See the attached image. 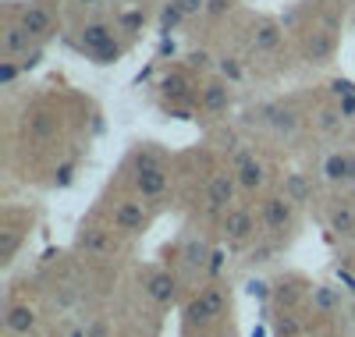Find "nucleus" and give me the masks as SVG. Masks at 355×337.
Listing matches in <instances>:
<instances>
[{"label":"nucleus","instance_id":"18","mask_svg":"<svg viewBox=\"0 0 355 337\" xmlns=\"http://www.w3.org/2000/svg\"><path fill=\"white\" fill-rule=\"evenodd\" d=\"M331 227L338 234H355V206L352 202H341L331 209Z\"/></svg>","mask_w":355,"mask_h":337},{"label":"nucleus","instance_id":"14","mask_svg":"<svg viewBox=\"0 0 355 337\" xmlns=\"http://www.w3.org/2000/svg\"><path fill=\"white\" fill-rule=\"evenodd\" d=\"M323 178L341 185V181H355V164H352V153H331L323 160Z\"/></svg>","mask_w":355,"mask_h":337},{"label":"nucleus","instance_id":"33","mask_svg":"<svg viewBox=\"0 0 355 337\" xmlns=\"http://www.w3.org/2000/svg\"><path fill=\"white\" fill-rule=\"evenodd\" d=\"M15 78H18V64H15V60H11V57H8V60H4V64H0V82H4V85H11Z\"/></svg>","mask_w":355,"mask_h":337},{"label":"nucleus","instance_id":"39","mask_svg":"<svg viewBox=\"0 0 355 337\" xmlns=\"http://www.w3.org/2000/svg\"><path fill=\"white\" fill-rule=\"evenodd\" d=\"M40 60H43V50H33V53H25V57H21V68L28 71V68H36Z\"/></svg>","mask_w":355,"mask_h":337},{"label":"nucleus","instance_id":"26","mask_svg":"<svg viewBox=\"0 0 355 337\" xmlns=\"http://www.w3.org/2000/svg\"><path fill=\"white\" fill-rule=\"evenodd\" d=\"M274 298H277L281 305H295V302L302 298V291L295 288V284H281V288H274Z\"/></svg>","mask_w":355,"mask_h":337},{"label":"nucleus","instance_id":"23","mask_svg":"<svg viewBox=\"0 0 355 337\" xmlns=\"http://www.w3.org/2000/svg\"><path fill=\"white\" fill-rule=\"evenodd\" d=\"M284 196H288L291 202H302V199L309 196V181H306L302 174H291L288 185H284Z\"/></svg>","mask_w":355,"mask_h":337},{"label":"nucleus","instance_id":"28","mask_svg":"<svg viewBox=\"0 0 355 337\" xmlns=\"http://www.w3.org/2000/svg\"><path fill=\"white\" fill-rule=\"evenodd\" d=\"M142 25H146V15L142 11H125L121 15V28H125V33H139Z\"/></svg>","mask_w":355,"mask_h":337},{"label":"nucleus","instance_id":"20","mask_svg":"<svg viewBox=\"0 0 355 337\" xmlns=\"http://www.w3.org/2000/svg\"><path fill=\"white\" fill-rule=\"evenodd\" d=\"M160 89H164V96L167 100H185V103H192V93H189V78L185 75H167L164 82H160Z\"/></svg>","mask_w":355,"mask_h":337},{"label":"nucleus","instance_id":"25","mask_svg":"<svg viewBox=\"0 0 355 337\" xmlns=\"http://www.w3.org/2000/svg\"><path fill=\"white\" fill-rule=\"evenodd\" d=\"M171 4L182 11L185 18H199V15H206V0H171Z\"/></svg>","mask_w":355,"mask_h":337},{"label":"nucleus","instance_id":"27","mask_svg":"<svg viewBox=\"0 0 355 337\" xmlns=\"http://www.w3.org/2000/svg\"><path fill=\"white\" fill-rule=\"evenodd\" d=\"M341 110H320V121H316V125L323 128V132H334V128H341Z\"/></svg>","mask_w":355,"mask_h":337},{"label":"nucleus","instance_id":"34","mask_svg":"<svg viewBox=\"0 0 355 337\" xmlns=\"http://www.w3.org/2000/svg\"><path fill=\"white\" fill-rule=\"evenodd\" d=\"M220 71H224V78H231V82H239V78H242V68L234 64L231 57H224V60H220Z\"/></svg>","mask_w":355,"mask_h":337},{"label":"nucleus","instance_id":"35","mask_svg":"<svg viewBox=\"0 0 355 337\" xmlns=\"http://www.w3.org/2000/svg\"><path fill=\"white\" fill-rule=\"evenodd\" d=\"M117 57H121V46H117V43H114L110 50H103V53H96L93 60H96V64H114V60H117Z\"/></svg>","mask_w":355,"mask_h":337},{"label":"nucleus","instance_id":"3","mask_svg":"<svg viewBox=\"0 0 355 337\" xmlns=\"http://www.w3.org/2000/svg\"><path fill=\"white\" fill-rule=\"evenodd\" d=\"M256 234V217L245 209V206H234L224 213V238L239 249V245H245L249 238Z\"/></svg>","mask_w":355,"mask_h":337},{"label":"nucleus","instance_id":"10","mask_svg":"<svg viewBox=\"0 0 355 337\" xmlns=\"http://www.w3.org/2000/svg\"><path fill=\"white\" fill-rule=\"evenodd\" d=\"M146 295H150L157 305H171L178 298V281L171 277L167 270H157V273L146 277Z\"/></svg>","mask_w":355,"mask_h":337},{"label":"nucleus","instance_id":"29","mask_svg":"<svg viewBox=\"0 0 355 337\" xmlns=\"http://www.w3.org/2000/svg\"><path fill=\"white\" fill-rule=\"evenodd\" d=\"M231 4H234V0H206V18H224L227 11H231Z\"/></svg>","mask_w":355,"mask_h":337},{"label":"nucleus","instance_id":"1","mask_svg":"<svg viewBox=\"0 0 355 337\" xmlns=\"http://www.w3.org/2000/svg\"><path fill=\"white\" fill-rule=\"evenodd\" d=\"M224 305H227V298H224V291L217 288V284H210V288H202L189 305H185V320L189 323H210V320H217V316H224Z\"/></svg>","mask_w":355,"mask_h":337},{"label":"nucleus","instance_id":"5","mask_svg":"<svg viewBox=\"0 0 355 337\" xmlns=\"http://www.w3.org/2000/svg\"><path fill=\"white\" fill-rule=\"evenodd\" d=\"M78 46H82L89 57L110 50V46H114V25H107V21H89V25H82V28H78Z\"/></svg>","mask_w":355,"mask_h":337},{"label":"nucleus","instance_id":"11","mask_svg":"<svg viewBox=\"0 0 355 337\" xmlns=\"http://www.w3.org/2000/svg\"><path fill=\"white\" fill-rule=\"evenodd\" d=\"M331 57H334V33L316 28V33L306 40V60L309 64H327Z\"/></svg>","mask_w":355,"mask_h":337},{"label":"nucleus","instance_id":"21","mask_svg":"<svg viewBox=\"0 0 355 337\" xmlns=\"http://www.w3.org/2000/svg\"><path fill=\"white\" fill-rule=\"evenodd\" d=\"M313 305H316L320 313H331V309H338V291H334V288H327V284L313 288Z\"/></svg>","mask_w":355,"mask_h":337},{"label":"nucleus","instance_id":"32","mask_svg":"<svg viewBox=\"0 0 355 337\" xmlns=\"http://www.w3.org/2000/svg\"><path fill=\"white\" fill-rule=\"evenodd\" d=\"M71 181H75V164H61V167H57V185L68 189Z\"/></svg>","mask_w":355,"mask_h":337},{"label":"nucleus","instance_id":"17","mask_svg":"<svg viewBox=\"0 0 355 337\" xmlns=\"http://www.w3.org/2000/svg\"><path fill=\"white\" fill-rule=\"evenodd\" d=\"M263 114H266V125H270L274 132H288L291 135L295 128H299V117H295L288 107H266Z\"/></svg>","mask_w":355,"mask_h":337},{"label":"nucleus","instance_id":"4","mask_svg":"<svg viewBox=\"0 0 355 337\" xmlns=\"http://www.w3.org/2000/svg\"><path fill=\"white\" fill-rule=\"evenodd\" d=\"M18 25H21L33 40H46V36H53V15H50L46 4H25L21 15H18Z\"/></svg>","mask_w":355,"mask_h":337},{"label":"nucleus","instance_id":"9","mask_svg":"<svg viewBox=\"0 0 355 337\" xmlns=\"http://www.w3.org/2000/svg\"><path fill=\"white\" fill-rule=\"evenodd\" d=\"M135 189H139L146 199L164 196V192H167V171H164V164H157V167H139V171H135Z\"/></svg>","mask_w":355,"mask_h":337},{"label":"nucleus","instance_id":"2","mask_svg":"<svg viewBox=\"0 0 355 337\" xmlns=\"http://www.w3.org/2000/svg\"><path fill=\"white\" fill-rule=\"evenodd\" d=\"M234 189H239V178H234V171L214 174L210 189H206V217H220V213H227V202L234 199Z\"/></svg>","mask_w":355,"mask_h":337},{"label":"nucleus","instance_id":"22","mask_svg":"<svg viewBox=\"0 0 355 337\" xmlns=\"http://www.w3.org/2000/svg\"><path fill=\"white\" fill-rule=\"evenodd\" d=\"M182 21H189V18H185V15H182V11H178V8L171 4V0H167L164 11H160V33H164V36H171L174 28L182 25Z\"/></svg>","mask_w":355,"mask_h":337},{"label":"nucleus","instance_id":"31","mask_svg":"<svg viewBox=\"0 0 355 337\" xmlns=\"http://www.w3.org/2000/svg\"><path fill=\"white\" fill-rule=\"evenodd\" d=\"M331 93H334L338 100H341V96H355V82H352V78H334V82H331Z\"/></svg>","mask_w":355,"mask_h":337},{"label":"nucleus","instance_id":"40","mask_svg":"<svg viewBox=\"0 0 355 337\" xmlns=\"http://www.w3.org/2000/svg\"><path fill=\"white\" fill-rule=\"evenodd\" d=\"M277 334H281V337H291V334H299V327H295V320H291V316H284V320H281V327H277Z\"/></svg>","mask_w":355,"mask_h":337},{"label":"nucleus","instance_id":"6","mask_svg":"<svg viewBox=\"0 0 355 337\" xmlns=\"http://www.w3.org/2000/svg\"><path fill=\"white\" fill-rule=\"evenodd\" d=\"M295 202L288 199V196H274V199H266L263 202V213H259V217H263V227L266 231H288L291 227V221H295V209H291Z\"/></svg>","mask_w":355,"mask_h":337},{"label":"nucleus","instance_id":"44","mask_svg":"<svg viewBox=\"0 0 355 337\" xmlns=\"http://www.w3.org/2000/svg\"><path fill=\"white\" fill-rule=\"evenodd\" d=\"M352 164H355V153H352Z\"/></svg>","mask_w":355,"mask_h":337},{"label":"nucleus","instance_id":"42","mask_svg":"<svg viewBox=\"0 0 355 337\" xmlns=\"http://www.w3.org/2000/svg\"><path fill=\"white\" fill-rule=\"evenodd\" d=\"M89 337H107V323H93L89 327Z\"/></svg>","mask_w":355,"mask_h":337},{"label":"nucleus","instance_id":"19","mask_svg":"<svg viewBox=\"0 0 355 337\" xmlns=\"http://www.w3.org/2000/svg\"><path fill=\"white\" fill-rule=\"evenodd\" d=\"M182 259L189 270H202L206 263H210V249H206V241H185V249H182Z\"/></svg>","mask_w":355,"mask_h":337},{"label":"nucleus","instance_id":"41","mask_svg":"<svg viewBox=\"0 0 355 337\" xmlns=\"http://www.w3.org/2000/svg\"><path fill=\"white\" fill-rule=\"evenodd\" d=\"M189 60H192V68H206V64H210V57H206V53H192Z\"/></svg>","mask_w":355,"mask_h":337},{"label":"nucleus","instance_id":"16","mask_svg":"<svg viewBox=\"0 0 355 337\" xmlns=\"http://www.w3.org/2000/svg\"><path fill=\"white\" fill-rule=\"evenodd\" d=\"M4 327L11 330V334H28L36 327V313L28 309V305H11L8 309V320H4Z\"/></svg>","mask_w":355,"mask_h":337},{"label":"nucleus","instance_id":"13","mask_svg":"<svg viewBox=\"0 0 355 337\" xmlns=\"http://www.w3.org/2000/svg\"><path fill=\"white\" fill-rule=\"evenodd\" d=\"M277 43H281V25L274 18L256 21V28H252V50L256 53H270V50H277Z\"/></svg>","mask_w":355,"mask_h":337},{"label":"nucleus","instance_id":"12","mask_svg":"<svg viewBox=\"0 0 355 337\" xmlns=\"http://www.w3.org/2000/svg\"><path fill=\"white\" fill-rule=\"evenodd\" d=\"M199 103H202L206 114H224V110L231 107V89H227V82H206Z\"/></svg>","mask_w":355,"mask_h":337},{"label":"nucleus","instance_id":"7","mask_svg":"<svg viewBox=\"0 0 355 337\" xmlns=\"http://www.w3.org/2000/svg\"><path fill=\"white\" fill-rule=\"evenodd\" d=\"M234 178H239V189L256 192L266 181V171H263V164L252 157V153H239V157H234Z\"/></svg>","mask_w":355,"mask_h":337},{"label":"nucleus","instance_id":"36","mask_svg":"<svg viewBox=\"0 0 355 337\" xmlns=\"http://www.w3.org/2000/svg\"><path fill=\"white\" fill-rule=\"evenodd\" d=\"M338 110H341V117H345V121H352V117H355V96H341Z\"/></svg>","mask_w":355,"mask_h":337},{"label":"nucleus","instance_id":"8","mask_svg":"<svg viewBox=\"0 0 355 337\" xmlns=\"http://www.w3.org/2000/svg\"><path fill=\"white\" fill-rule=\"evenodd\" d=\"M146 224H150V217H146L142 202H117L114 206V227L117 231L139 234V231H146Z\"/></svg>","mask_w":355,"mask_h":337},{"label":"nucleus","instance_id":"38","mask_svg":"<svg viewBox=\"0 0 355 337\" xmlns=\"http://www.w3.org/2000/svg\"><path fill=\"white\" fill-rule=\"evenodd\" d=\"M249 295L252 298H266V295H274L270 284H263V281H249Z\"/></svg>","mask_w":355,"mask_h":337},{"label":"nucleus","instance_id":"37","mask_svg":"<svg viewBox=\"0 0 355 337\" xmlns=\"http://www.w3.org/2000/svg\"><path fill=\"white\" fill-rule=\"evenodd\" d=\"M206 270H210V277H217V273L224 270V252H210V263H206Z\"/></svg>","mask_w":355,"mask_h":337},{"label":"nucleus","instance_id":"43","mask_svg":"<svg viewBox=\"0 0 355 337\" xmlns=\"http://www.w3.org/2000/svg\"><path fill=\"white\" fill-rule=\"evenodd\" d=\"M75 4H82V8H100L103 0H75Z\"/></svg>","mask_w":355,"mask_h":337},{"label":"nucleus","instance_id":"30","mask_svg":"<svg viewBox=\"0 0 355 337\" xmlns=\"http://www.w3.org/2000/svg\"><path fill=\"white\" fill-rule=\"evenodd\" d=\"M33 132H36L40 139H46V135H53V132H57V121H53V117H46V114H40V117L33 121Z\"/></svg>","mask_w":355,"mask_h":337},{"label":"nucleus","instance_id":"15","mask_svg":"<svg viewBox=\"0 0 355 337\" xmlns=\"http://www.w3.org/2000/svg\"><path fill=\"white\" fill-rule=\"evenodd\" d=\"M28 43H33V36H28L21 25H8L4 28V46H0V50H4V57H25Z\"/></svg>","mask_w":355,"mask_h":337},{"label":"nucleus","instance_id":"24","mask_svg":"<svg viewBox=\"0 0 355 337\" xmlns=\"http://www.w3.org/2000/svg\"><path fill=\"white\" fill-rule=\"evenodd\" d=\"M82 245L89 252H107V234L100 231V227H89L85 234H82Z\"/></svg>","mask_w":355,"mask_h":337}]
</instances>
